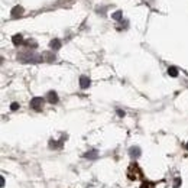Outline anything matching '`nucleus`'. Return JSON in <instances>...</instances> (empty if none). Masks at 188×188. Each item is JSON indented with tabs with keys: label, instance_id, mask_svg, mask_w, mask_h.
<instances>
[{
	"label": "nucleus",
	"instance_id": "obj_5",
	"mask_svg": "<svg viewBox=\"0 0 188 188\" xmlns=\"http://www.w3.org/2000/svg\"><path fill=\"white\" fill-rule=\"evenodd\" d=\"M90 85V78L85 77V75H81L80 77V87L81 88H87Z\"/></svg>",
	"mask_w": 188,
	"mask_h": 188
},
{
	"label": "nucleus",
	"instance_id": "obj_15",
	"mask_svg": "<svg viewBox=\"0 0 188 188\" xmlns=\"http://www.w3.org/2000/svg\"><path fill=\"white\" fill-rule=\"evenodd\" d=\"M117 114H119L120 117H123V116H125V112H122V110H117Z\"/></svg>",
	"mask_w": 188,
	"mask_h": 188
},
{
	"label": "nucleus",
	"instance_id": "obj_6",
	"mask_svg": "<svg viewBox=\"0 0 188 188\" xmlns=\"http://www.w3.org/2000/svg\"><path fill=\"white\" fill-rule=\"evenodd\" d=\"M51 46V49H54V51H58L59 48H61V42H59V39H52L49 44Z\"/></svg>",
	"mask_w": 188,
	"mask_h": 188
},
{
	"label": "nucleus",
	"instance_id": "obj_3",
	"mask_svg": "<svg viewBox=\"0 0 188 188\" xmlns=\"http://www.w3.org/2000/svg\"><path fill=\"white\" fill-rule=\"evenodd\" d=\"M23 7L22 6H15V7L12 9V12H10V15H12V17H19L21 15H23Z\"/></svg>",
	"mask_w": 188,
	"mask_h": 188
},
{
	"label": "nucleus",
	"instance_id": "obj_12",
	"mask_svg": "<svg viewBox=\"0 0 188 188\" xmlns=\"http://www.w3.org/2000/svg\"><path fill=\"white\" fill-rule=\"evenodd\" d=\"M122 15H123V13H122L120 10H117V12H114L112 15V17L114 19V21H122Z\"/></svg>",
	"mask_w": 188,
	"mask_h": 188
},
{
	"label": "nucleus",
	"instance_id": "obj_4",
	"mask_svg": "<svg viewBox=\"0 0 188 188\" xmlns=\"http://www.w3.org/2000/svg\"><path fill=\"white\" fill-rule=\"evenodd\" d=\"M46 100L49 103H52V104H55V103H58V94L55 91H49L46 94Z\"/></svg>",
	"mask_w": 188,
	"mask_h": 188
},
{
	"label": "nucleus",
	"instance_id": "obj_11",
	"mask_svg": "<svg viewBox=\"0 0 188 188\" xmlns=\"http://www.w3.org/2000/svg\"><path fill=\"white\" fill-rule=\"evenodd\" d=\"M85 158H90V159H96L97 158V150H90L85 154Z\"/></svg>",
	"mask_w": 188,
	"mask_h": 188
},
{
	"label": "nucleus",
	"instance_id": "obj_10",
	"mask_svg": "<svg viewBox=\"0 0 188 188\" xmlns=\"http://www.w3.org/2000/svg\"><path fill=\"white\" fill-rule=\"evenodd\" d=\"M168 74L171 75V77H177L178 75V70L175 67H169L168 68Z\"/></svg>",
	"mask_w": 188,
	"mask_h": 188
},
{
	"label": "nucleus",
	"instance_id": "obj_7",
	"mask_svg": "<svg viewBox=\"0 0 188 188\" xmlns=\"http://www.w3.org/2000/svg\"><path fill=\"white\" fill-rule=\"evenodd\" d=\"M129 154L132 158H139V156H140V149H139V148H130Z\"/></svg>",
	"mask_w": 188,
	"mask_h": 188
},
{
	"label": "nucleus",
	"instance_id": "obj_1",
	"mask_svg": "<svg viewBox=\"0 0 188 188\" xmlns=\"http://www.w3.org/2000/svg\"><path fill=\"white\" fill-rule=\"evenodd\" d=\"M19 59L23 61V62H41L44 59V57L35 54V52H25V54L19 55Z\"/></svg>",
	"mask_w": 188,
	"mask_h": 188
},
{
	"label": "nucleus",
	"instance_id": "obj_2",
	"mask_svg": "<svg viewBox=\"0 0 188 188\" xmlns=\"http://www.w3.org/2000/svg\"><path fill=\"white\" fill-rule=\"evenodd\" d=\"M42 106H44V99L42 97H34L32 101H30V107L35 110H41Z\"/></svg>",
	"mask_w": 188,
	"mask_h": 188
},
{
	"label": "nucleus",
	"instance_id": "obj_16",
	"mask_svg": "<svg viewBox=\"0 0 188 188\" xmlns=\"http://www.w3.org/2000/svg\"><path fill=\"white\" fill-rule=\"evenodd\" d=\"M187 149H188V143H187Z\"/></svg>",
	"mask_w": 188,
	"mask_h": 188
},
{
	"label": "nucleus",
	"instance_id": "obj_14",
	"mask_svg": "<svg viewBox=\"0 0 188 188\" xmlns=\"http://www.w3.org/2000/svg\"><path fill=\"white\" fill-rule=\"evenodd\" d=\"M10 109H12V110H17V109H19V104H17V103H12V104H10Z\"/></svg>",
	"mask_w": 188,
	"mask_h": 188
},
{
	"label": "nucleus",
	"instance_id": "obj_9",
	"mask_svg": "<svg viewBox=\"0 0 188 188\" xmlns=\"http://www.w3.org/2000/svg\"><path fill=\"white\" fill-rule=\"evenodd\" d=\"M12 41H13V44H15V45H21L22 42H23V38H22V35H15Z\"/></svg>",
	"mask_w": 188,
	"mask_h": 188
},
{
	"label": "nucleus",
	"instance_id": "obj_13",
	"mask_svg": "<svg viewBox=\"0 0 188 188\" xmlns=\"http://www.w3.org/2000/svg\"><path fill=\"white\" fill-rule=\"evenodd\" d=\"M180 184H181V178H177V180L174 181V187L178 188V187H180Z\"/></svg>",
	"mask_w": 188,
	"mask_h": 188
},
{
	"label": "nucleus",
	"instance_id": "obj_8",
	"mask_svg": "<svg viewBox=\"0 0 188 188\" xmlns=\"http://www.w3.org/2000/svg\"><path fill=\"white\" fill-rule=\"evenodd\" d=\"M44 59L48 62H52V61H55V55L51 54V52H46V54H44Z\"/></svg>",
	"mask_w": 188,
	"mask_h": 188
}]
</instances>
